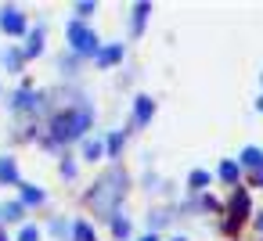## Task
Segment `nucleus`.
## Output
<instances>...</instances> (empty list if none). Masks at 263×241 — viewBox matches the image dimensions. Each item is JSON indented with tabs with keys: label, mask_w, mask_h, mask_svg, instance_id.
Masks as SVG:
<instances>
[{
	"label": "nucleus",
	"mask_w": 263,
	"mask_h": 241,
	"mask_svg": "<svg viewBox=\"0 0 263 241\" xmlns=\"http://www.w3.org/2000/svg\"><path fill=\"white\" fill-rule=\"evenodd\" d=\"M245 162H249V166H256V162H259V151H252V148H249V151H245Z\"/></svg>",
	"instance_id": "2eb2a0df"
},
{
	"label": "nucleus",
	"mask_w": 263,
	"mask_h": 241,
	"mask_svg": "<svg viewBox=\"0 0 263 241\" xmlns=\"http://www.w3.org/2000/svg\"><path fill=\"white\" fill-rule=\"evenodd\" d=\"M15 180H18L15 158H0V184H15Z\"/></svg>",
	"instance_id": "20e7f679"
},
{
	"label": "nucleus",
	"mask_w": 263,
	"mask_h": 241,
	"mask_svg": "<svg viewBox=\"0 0 263 241\" xmlns=\"http://www.w3.org/2000/svg\"><path fill=\"white\" fill-rule=\"evenodd\" d=\"M119 54H123L119 47H108V51H101V58H98V62H101V65H108V62H116Z\"/></svg>",
	"instance_id": "1a4fd4ad"
},
{
	"label": "nucleus",
	"mask_w": 263,
	"mask_h": 241,
	"mask_svg": "<svg viewBox=\"0 0 263 241\" xmlns=\"http://www.w3.org/2000/svg\"><path fill=\"white\" fill-rule=\"evenodd\" d=\"M69 40H72V47H76V51H83V54L98 47V40H94V33H87V29H83L80 22H72V26H69Z\"/></svg>",
	"instance_id": "f03ea898"
},
{
	"label": "nucleus",
	"mask_w": 263,
	"mask_h": 241,
	"mask_svg": "<svg viewBox=\"0 0 263 241\" xmlns=\"http://www.w3.org/2000/svg\"><path fill=\"white\" fill-rule=\"evenodd\" d=\"M98 155H101V144L90 140V144H87V158H98Z\"/></svg>",
	"instance_id": "4468645a"
},
{
	"label": "nucleus",
	"mask_w": 263,
	"mask_h": 241,
	"mask_svg": "<svg viewBox=\"0 0 263 241\" xmlns=\"http://www.w3.org/2000/svg\"><path fill=\"white\" fill-rule=\"evenodd\" d=\"M18 62H22L18 51H8V54H4V65H8V69H18Z\"/></svg>",
	"instance_id": "9b49d317"
},
{
	"label": "nucleus",
	"mask_w": 263,
	"mask_h": 241,
	"mask_svg": "<svg viewBox=\"0 0 263 241\" xmlns=\"http://www.w3.org/2000/svg\"><path fill=\"white\" fill-rule=\"evenodd\" d=\"M4 219H22V205H4Z\"/></svg>",
	"instance_id": "9d476101"
},
{
	"label": "nucleus",
	"mask_w": 263,
	"mask_h": 241,
	"mask_svg": "<svg viewBox=\"0 0 263 241\" xmlns=\"http://www.w3.org/2000/svg\"><path fill=\"white\" fill-rule=\"evenodd\" d=\"M22 202H26V205H36V202H44V191H36V187H22Z\"/></svg>",
	"instance_id": "0eeeda50"
},
{
	"label": "nucleus",
	"mask_w": 263,
	"mask_h": 241,
	"mask_svg": "<svg viewBox=\"0 0 263 241\" xmlns=\"http://www.w3.org/2000/svg\"><path fill=\"white\" fill-rule=\"evenodd\" d=\"M76 241H94V230L87 223H76Z\"/></svg>",
	"instance_id": "6e6552de"
},
{
	"label": "nucleus",
	"mask_w": 263,
	"mask_h": 241,
	"mask_svg": "<svg viewBox=\"0 0 263 241\" xmlns=\"http://www.w3.org/2000/svg\"><path fill=\"white\" fill-rule=\"evenodd\" d=\"M90 126V112H69V115H62V119H54V140H72V137H80L83 130Z\"/></svg>",
	"instance_id": "f257e3e1"
},
{
	"label": "nucleus",
	"mask_w": 263,
	"mask_h": 241,
	"mask_svg": "<svg viewBox=\"0 0 263 241\" xmlns=\"http://www.w3.org/2000/svg\"><path fill=\"white\" fill-rule=\"evenodd\" d=\"M33 105H36V97H33L29 90H18V94H15V108H33Z\"/></svg>",
	"instance_id": "423d86ee"
},
{
	"label": "nucleus",
	"mask_w": 263,
	"mask_h": 241,
	"mask_svg": "<svg viewBox=\"0 0 263 241\" xmlns=\"http://www.w3.org/2000/svg\"><path fill=\"white\" fill-rule=\"evenodd\" d=\"M259 227H263V219H259Z\"/></svg>",
	"instance_id": "f3484780"
},
{
	"label": "nucleus",
	"mask_w": 263,
	"mask_h": 241,
	"mask_svg": "<svg viewBox=\"0 0 263 241\" xmlns=\"http://www.w3.org/2000/svg\"><path fill=\"white\" fill-rule=\"evenodd\" d=\"M220 173H223V180H234V176H238V166H234V162H227Z\"/></svg>",
	"instance_id": "f8f14e48"
},
{
	"label": "nucleus",
	"mask_w": 263,
	"mask_h": 241,
	"mask_svg": "<svg viewBox=\"0 0 263 241\" xmlns=\"http://www.w3.org/2000/svg\"><path fill=\"white\" fill-rule=\"evenodd\" d=\"M0 241H8V237H4V234H0Z\"/></svg>",
	"instance_id": "dca6fc26"
},
{
	"label": "nucleus",
	"mask_w": 263,
	"mask_h": 241,
	"mask_svg": "<svg viewBox=\"0 0 263 241\" xmlns=\"http://www.w3.org/2000/svg\"><path fill=\"white\" fill-rule=\"evenodd\" d=\"M0 26H4V33H11V36H22V33H26V18H22L15 8H8L4 15H0Z\"/></svg>",
	"instance_id": "7ed1b4c3"
},
{
	"label": "nucleus",
	"mask_w": 263,
	"mask_h": 241,
	"mask_svg": "<svg viewBox=\"0 0 263 241\" xmlns=\"http://www.w3.org/2000/svg\"><path fill=\"white\" fill-rule=\"evenodd\" d=\"M40 51H44V33L36 29V33L29 36V44L22 47V54H26V58H33V54H40Z\"/></svg>",
	"instance_id": "39448f33"
},
{
	"label": "nucleus",
	"mask_w": 263,
	"mask_h": 241,
	"mask_svg": "<svg viewBox=\"0 0 263 241\" xmlns=\"http://www.w3.org/2000/svg\"><path fill=\"white\" fill-rule=\"evenodd\" d=\"M36 237H40V234H36V227H26V230L18 234V241H36Z\"/></svg>",
	"instance_id": "ddd939ff"
}]
</instances>
